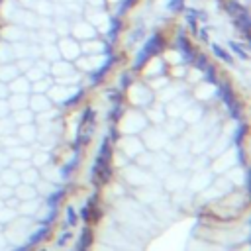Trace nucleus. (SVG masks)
I'll return each instance as SVG.
<instances>
[{
	"mask_svg": "<svg viewBox=\"0 0 251 251\" xmlns=\"http://www.w3.org/2000/svg\"><path fill=\"white\" fill-rule=\"evenodd\" d=\"M69 31H71V35H73L76 41H86V39H92V37L100 35L98 29H96L88 20H76V22H73V24L69 25Z\"/></svg>",
	"mask_w": 251,
	"mask_h": 251,
	"instance_id": "obj_1",
	"label": "nucleus"
},
{
	"mask_svg": "<svg viewBox=\"0 0 251 251\" xmlns=\"http://www.w3.org/2000/svg\"><path fill=\"white\" fill-rule=\"evenodd\" d=\"M57 49L65 57H76L80 53V41H76L73 35H65L57 41Z\"/></svg>",
	"mask_w": 251,
	"mask_h": 251,
	"instance_id": "obj_2",
	"label": "nucleus"
},
{
	"mask_svg": "<svg viewBox=\"0 0 251 251\" xmlns=\"http://www.w3.org/2000/svg\"><path fill=\"white\" fill-rule=\"evenodd\" d=\"M167 8L173 14H180L186 8V0H167Z\"/></svg>",
	"mask_w": 251,
	"mask_h": 251,
	"instance_id": "obj_3",
	"label": "nucleus"
},
{
	"mask_svg": "<svg viewBox=\"0 0 251 251\" xmlns=\"http://www.w3.org/2000/svg\"><path fill=\"white\" fill-rule=\"evenodd\" d=\"M212 49H214V53H216V55H218L220 59H226V61H231V59H229V55H227V51H226V49H224L222 45H218V43H214V45H212Z\"/></svg>",
	"mask_w": 251,
	"mask_h": 251,
	"instance_id": "obj_4",
	"label": "nucleus"
}]
</instances>
